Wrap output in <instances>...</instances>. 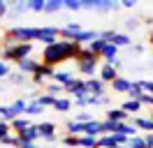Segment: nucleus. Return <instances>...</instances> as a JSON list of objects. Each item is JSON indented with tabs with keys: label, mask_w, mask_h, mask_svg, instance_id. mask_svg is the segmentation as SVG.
Listing matches in <instances>:
<instances>
[{
	"label": "nucleus",
	"mask_w": 153,
	"mask_h": 148,
	"mask_svg": "<svg viewBox=\"0 0 153 148\" xmlns=\"http://www.w3.org/2000/svg\"><path fill=\"white\" fill-rule=\"evenodd\" d=\"M76 51H79V46H76V44L65 42V39H58L56 44L42 49V63L56 70V65H63V63H67V60L76 58Z\"/></svg>",
	"instance_id": "obj_1"
},
{
	"label": "nucleus",
	"mask_w": 153,
	"mask_h": 148,
	"mask_svg": "<svg viewBox=\"0 0 153 148\" xmlns=\"http://www.w3.org/2000/svg\"><path fill=\"white\" fill-rule=\"evenodd\" d=\"M100 67V56H91V58H81L76 60V72L84 74V79H93Z\"/></svg>",
	"instance_id": "obj_2"
},
{
	"label": "nucleus",
	"mask_w": 153,
	"mask_h": 148,
	"mask_svg": "<svg viewBox=\"0 0 153 148\" xmlns=\"http://www.w3.org/2000/svg\"><path fill=\"white\" fill-rule=\"evenodd\" d=\"M58 35H60V28H56V26H39L37 28V42H42L44 46L56 44L60 39Z\"/></svg>",
	"instance_id": "obj_3"
},
{
	"label": "nucleus",
	"mask_w": 153,
	"mask_h": 148,
	"mask_svg": "<svg viewBox=\"0 0 153 148\" xmlns=\"http://www.w3.org/2000/svg\"><path fill=\"white\" fill-rule=\"evenodd\" d=\"M37 125V134H39V139L42 141H47V144H53L58 139V132H56V125L53 123H49V120H44V123H35Z\"/></svg>",
	"instance_id": "obj_4"
},
{
	"label": "nucleus",
	"mask_w": 153,
	"mask_h": 148,
	"mask_svg": "<svg viewBox=\"0 0 153 148\" xmlns=\"http://www.w3.org/2000/svg\"><path fill=\"white\" fill-rule=\"evenodd\" d=\"M65 92H70V100H81V97H88L86 81H84V79H74V81L65 88Z\"/></svg>",
	"instance_id": "obj_5"
},
{
	"label": "nucleus",
	"mask_w": 153,
	"mask_h": 148,
	"mask_svg": "<svg viewBox=\"0 0 153 148\" xmlns=\"http://www.w3.org/2000/svg\"><path fill=\"white\" fill-rule=\"evenodd\" d=\"M84 81H86L88 97H102V95H107V83H102L97 76H93V79H84Z\"/></svg>",
	"instance_id": "obj_6"
},
{
	"label": "nucleus",
	"mask_w": 153,
	"mask_h": 148,
	"mask_svg": "<svg viewBox=\"0 0 153 148\" xmlns=\"http://www.w3.org/2000/svg\"><path fill=\"white\" fill-rule=\"evenodd\" d=\"M39 65H42V60H35V58L30 56V58H23V60L16 63V72H21V74H35Z\"/></svg>",
	"instance_id": "obj_7"
},
{
	"label": "nucleus",
	"mask_w": 153,
	"mask_h": 148,
	"mask_svg": "<svg viewBox=\"0 0 153 148\" xmlns=\"http://www.w3.org/2000/svg\"><path fill=\"white\" fill-rule=\"evenodd\" d=\"M76 76H74V72H70V70H56L53 72V79L51 81L53 83H58V86H63V88H67L70 83L74 81Z\"/></svg>",
	"instance_id": "obj_8"
},
{
	"label": "nucleus",
	"mask_w": 153,
	"mask_h": 148,
	"mask_svg": "<svg viewBox=\"0 0 153 148\" xmlns=\"http://www.w3.org/2000/svg\"><path fill=\"white\" fill-rule=\"evenodd\" d=\"M132 125L139 130V134H153V120L149 116H132Z\"/></svg>",
	"instance_id": "obj_9"
},
{
	"label": "nucleus",
	"mask_w": 153,
	"mask_h": 148,
	"mask_svg": "<svg viewBox=\"0 0 153 148\" xmlns=\"http://www.w3.org/2000/svg\"><path fill=\"white\" fill-rule=\"evenodd\" d=\"M109 86H111V92H114V95H121V92H125V95H128V90H130L132 81H130V79H125V76H116Z\"/></svg>",
	"instance_id": "obj_10"
},
{
	"label": "nucleus",
	"mask_w": 153,
	"mask_h": 148,
	"mask_svg": "<svg viewBox=\"0 0 153 148\" xmlns=\"http://www.w3.org/2000/svg\"><path fill=\"white\" fill-rule=\"evenodd\" d=\"M100 60H105V65H116L118 63V49L114 44H107L100 53Z\"/></svg>",
	"instance_id": "obj_11"
},
{
	"label": "nucleus",
	"mask_w": 153,
	"mask_h": 148,
	"mask_svg": "<svg viewBox=\"0 0 153 148\" xmlns=\"http://www.w3.org/2000/svg\"><path fill=\"white\" fill-rule=\"evenodd\" d=\"M16 137H19V141H21V144H37V141H39L37 125L33 123V125H30L28 130H23V132H21V134H16Z\"/></svg>",
	"instance_id": "obj_12"
},
{
	"label": "nucleus",
	"mask_w": 153,
	"mask_h": 148,
	"mask_svg": "<svg viewBox=\"0 0 153 148\" xmlns=\"http://www.w3.org/2000/svg\"><path fill=\"white\" fill-rule=\"evenodd\" d=\"M121 7L118 2L114 0H93V9L100 12V14H109V12H116V9Z\"/></svg>",
	"instance_id": "obj_13"
},
{
	"label": "nucleus",
	"mask_w": 153,
	"mask_h": 148,
	"mask_svg": "<svg viewBox=\"0 0 153 148\" xmlns=\"http://www.w3.org/2000/svg\"><path fill=\"white\" fill-rule=\"evenodd\" d=\"M116 76H121V74H118V70H116L114 65H102V67H100V76H97V79H100L102 83H111Z\"/></svg>",
	"instance_id": "obj_14"
},
{
	"label": "nucleus",
	"mask_w": 153,
	"mask_h": 148,
	"mask_svg": "<svg viewBox=\"0 0 153 148\" xmlns=\"http://www.w3.org/2000/svg\"><path fill=\"white\" fill-rule=\"evenodd\" d=\"M107 120H111V123H130V116H128L121 107H118V109L111 107V109H107Z\"/></svg>",
	"instance_id": "obj_15"
},
{
	"label": "nucleus",
	"mask_w": 153,
	"mask_h": 148,
	"mask_svg": "<svg viewBox=\"0 0 153 148\" xmlns=\"http://www.w3.org/2000/svg\"><path fill=\"white\" fill-rule=\"evenodd\" d=\"M84 134H86V137H93V139H100L102 137V120H91V123H86Z\"/></svg>",
	"instance_id": "obj_16"
},
{
	"label": "nucleus",
	"mask_w": 153,
	"mask_h": 148,
	"mask_svg": "<svg viewBox=\"0 0 153 148\" xmlns=\"http://www.w3.org/2000/svg\"><path fill=\"white\" fill-rule=\"evenodd\" d=\"M84 130H86L84 123H76V120H67L65 123V132L70 137H84Z\"/></svg>",
	"instance_id": "obj_17"
},
{
	"label": "nucleus",
	"mask_w": 153,
	"mask_h": 148,
	"mask_svg": "<svg viewBox=\"0 0 153 148\" xmlns=\"http://www.w3.org/2000/svg\"><path fill=\"white\" fill-rule=\"evenodd\" d=\"M10 109L14 111V116L16 118H21V116H26V109H28V100L26 97H19V100H14L10 104Z\"/></svg>",
	"instance_id": "obj_18"
},
{
	"label": "nucleus",
	"mask_w": 153,
	"mask_h": 148,
	"mask_svg": "<svg viewBox=\"0 0 153 148\" xmlns=\"http://www.w3.org/2000/svg\"><path fill=\"white\" fill-rule=\"evenodd\" d=\"M121 109H123L128 116H137L144 107H142V102H137V100H125L123 104H121Z\"/></svg>",
	"instance_id": "obj_19"
},
{
	"label": "nucleus",
	"mask_w": 153,
	"mask_h": 148,
	"mask_svg": "<svg viewBox=\"0 0 153 148\" xmlns=\"http://www.w3.org/2000/svg\"><path fill=\"white\" fill-rule=\"evenodd\" d=\"M111 44L116 46V49H123V46H132V37L128 35V33H118L116 30L114 39H111Z\"/></svg>",
	"instance_id": "obj_20"
},
{
	"label": "nucleus",
	"mask_w": 153,
	"mask_h": 148,
	"mask_svg": "<svg viewBox=\"0 0 153 148\" xmlns=\"http://www.w3.org/2000/svg\"><path fill=\"white\" fill-rule=\"evenodd\" d=\"M10 125H12V132H14V134H21V132H23V130H28L33 123H30L26 116H21V118H14Z\"/></svg>",
	"instance_id": "obj_21"
},
{
	"label": "nucleus",
	"mask_w": 153,
	"mask_h": 148,
	"mask_svg": "<svg viewBox=\"0 0 153 148\" xmlns=\"http://www.w3.org/2000/svg\"><path fill=\"white\" fill-rule=\"evenodd\" d=\"M7 5H12V16H19V14H26V12H30L28 9V0H12V2H7Z\"/></svg>",
	"instance_id": "obj_22"
},
{
	"label": "nucleus",
	"mask_w": 153,
	"mask_h": 148,
	"mask_svg": "<svg viewBox=\"0 0 153 148\" xmlns=\"http://www.w3.org/2000/svg\"><path fill=\"white\" fill-rule=\"evenodd\" d=\"M70 109H72V100L70 97H58L53 102V111H58V113H67Z\"/></svg>",
	"instance_id": "obj_23"
},
{
	"label": "nucleus",
	"mask_w": 153,
	"mask_h": 148,
	"mask_svg": "<svg viewBox=\"0 0 153 148\" xmlns=\"http://www.w3.org/2000/svg\"><path fill=\"white\" fill-rule=\"evenodd\" d=\"M33 100L37 102L39 107H44V109H53V102H56V97H51V95H47V92H39V95H35Z\"/></svg>",
	"instance_id": "obj_24"
},
{
	"label": "nucleus",
	"mask_w": 153,
	"mask_h": 148,
	"mask_svg": "<svg viewBox=\"0 0 153 148\" xmlns=\"http://www.w3.org/2000/svg\"><path fill=\"white\" fill-rule=\"evenodd\" d=\"M60 9H65L63 7V0H47L44 2V14H58Z\"/></svg>",
	"instance_id": "obj_25"
},
{
	"label": "nucleus",
	"mask_w": 153,
	"mask_h": 148,
	"mask_svg": "<svg viewBox=\"0 0 153 148\" xmlns=\"http://www.w3.org/2000/svg\"><path fill=\"white\" fill-rule=\"evenodd\" d=\"M44 92H47V95H51V97H63V92H65V88H63V86H58V83H47V86H44Z\"/></svg>",
	"instance_id": "obj_26"
},
{
	"label": "nucleus",
	"mask_w": 153,
	"mask_h": 148,
	"mask_svg": "<svg viewBox=\"0 0 153 148\" xmlns=\"http://www.w3.org/2000/svg\"><path fill=\"white\" fill-rule=\"evenodd\" d=\"M142 95H144V90H142V86H139V81H132V86H130V90H128V100H142Z\"/></svg>",
	"instance_id": "obj_27"
},
{
	"label": "nucleus",
	"mask_w": 153,
	"mask_h": 148,
	"mask_svg": "<svg viewBox=\"0 0 153 148\" xmlns=\"http://www.w3.org/2000/svg\"><path fill=\"white\" fill-rule=\"evenodd\" d=\"M97 148H118L114 141V134H102L97 139Z\"/></svg>",
	"instance_id": "obj_28"
},
{
	"label": "nucleus",
	"mask_w": 153,
	"mask_h": 148,
	"mask_svg": "<svg viewBox=\"0 0 153 148\" xmlns=\"http://www.w3.org/2000/svg\"><path fill=\"white\" fill-rule=\"evenodd\" d=\"M72 120H76V123H84V125H86V123H91V120H95V113H93V111H76Z\"/></svg>",
	"instance_id": "obj_29"
},
{
	"label": "nucleus",
	"mask_w": 153,
	"mask_h": 148,
	"mask_svg": "<svg viewBox=\"0 0 153 148\" xmlns=\"http://www.w3.org/2000/svg\"><path fill=\"white\" fill-rule=\"evenodd\" d=\"M105 46H107V42H105V39H102L100 35H97V39H93V42L88 44V49H91V53L100 56V53H102V49H105Z\"/></svg>",
	"instance_id": "obj_30"
},
{
	"label": "nucleus",
	"mask_w": 153,
	"mask_h": 148,
	"mask_svg": "<svg viewBox=\"0 0 153 148\" xmlns=\"http://www.w3.org/2000/svg\"><path fill=\"white\" fill-rule=\"evenodd\" d=\"M44 107H39L35 100H28V109H26V116H39V113H44Z\"/></svg>",
	"instance_id": "obj_31"
},
{
	"label": "nucleus",
	"mask_w": 153,
	"mask_h": 148,
	"mask_svg": "<svg viewBox=\"0 0 153 148\" xmlns=\"http://www.w3.org/2000/svg\"><path fill=\"white\" fill-rule=\"evenodd\" d=\"M76 148H97V139L93 137H79V141H76Z\"/></svg>",
	"instance_id": "obj_32"
},
{
	"label": "nucleus",
	"mask_w": 153,
	"mask_h": 148,
	"mask_svg": "<svg viewBox=\"0 0 153 148\" xmlns=\"http://www.w3.org/2000/svg\"><path fill=\"white\" fill-rule=\"evenodd\" d=\"M7 79H10L12 86H23V83L28 81V76H26V74H21V72H12Z\"/></svg>",
	"instance_id": "obj_33"
},
{
	"label": "nucleus",
	"mask_w": 153,
	"mask_h": 148,
	"mask_svg": "<svg viewBox=\"0 0 153 148\" xmlns=\"http://www.w3.org/2000/svg\"><path fill=\"white\" fill-rule=\"evenodd\" d=\"M139 26H142V21H139V18H125V23H123L125 30H123V33H128V35H130V30L134 33V30H137Z\"/></svg>",
	"instance_id": "obj_34"
},
{
	"label": "nucleus",
	"mask_w": 153,
	"mask_h": 148,
	"mask_svg": "<svg viewBox=\"0 0 153 148\" xmlns=\"http://www.w3.org/2000/svg\"><path fill=\"white\" fill-rule=\"evenodd\" d=\"M0 146H12V148H19V146H21V141H19V137H16L14 132H12L10 137H5L2 141H0Z\"/></svg>",
	"instance_id": "obj_35"
},
{
	"label": "nucleus",
	"mask_w": 153,
	"mask_h": 148,
	"mask_svg": "<svg viewBox=\"0 0 153 148\" xmlns=\"http://www.w3.org/2000/svg\"><path fill=\"white\" fill-rule=\"evenodd\" d=\"M109 104V95H102V97H88V107H107Z\"/></svg>",
	"instance_id": "obj_36"
},
{
	"label": "nucleus",
	"mask_w": 153,
	"mask_h": 148,
	"mask_svg": "<svg viewBox=\"0 0 153 148\" xmlns=\"http://www.w3.org/2000/svg\"><path fill=\"white\" fill-rule=\"evenodd\" d=\"M128 146H130V148H146V139H144V134L132 137L130 141H128Z\"/></svg>",
	"instance_id": "obj_37"
},
{
	"label": "nucleus",
	"mask_w": 153,
	"mask_h": 148,
	"mask_svg": "<svg viewBox=\"0 0 153 148\" xmlns=\"http://www.w3.org/2000/svg\"><path fill=\"white\" fill-rule=\"evenodd\" d=\"M116 127H118V123H111V120H102V134H116Z\"/></svg>",
	"instance_id": "obj_38"
},
{
	"label": "nucleus",
	"mask_w": 153,
	"mask_h": 148,
	"mask_svg": "<svg viewBox=\"0 0 153 148\" xmlns=\"http://www.w3.org/2000/svg\"><path fill=\"white\" fill-rule=\"evenodd\" d=\"M63 7L70 9V12H79V9H84V7H81V0H63Z\"/></svg>",
	"instance_id": "obj_39"
},
{
	"label": "nucleus",
	"mask_w": 153,
	"mask_h": 148,
	"mask_svg": "<svg viewBox=\"0 0 153 148\" xmlns=\"http://www.w3.org/2000/svg\"><path fill=\"white\" fill-rule=\"evenodd\" d=\"M44 2L47 0H28V9L30 12H44Z\"/></svg>",
	"instance_id": "obj_40"
},
{
	"label": "nucleus",
	"mask_w": 153,
	"mask_h": 148,
	"mask_svg": "<svg viewBox=\"0 0 153 148\" xmlns=\"http://www.w3.org/2000/svg\"><path fill=\"white\" fill-rule=\"evenodd\" d=\"M10 134H12V125L5 123V120H0V141H2L5 137H10Z\"/></svg>",
	"instance_id": "obj_41"
},
{
	"label": "nucleus",
	"mask_w": 153,
	"mask_h": 148,
	"mask_svg": "<svg viewBox=\"0 0 153 148\" xmlns=\"http://www.w3.org/2000/svg\"><path fill=\"white\" fill-rule=\"evenodd\" d=\"M58 141H63V146L76 148V141H79V137H70V134H65V137H63V139H58Z\"/></svg>",
	"instance_id": "obj_42"
},
{
	"label": "nucleus",
	"mask_w": 153,
	"mask_h": 148,
	"mask_svg": "<svg viewBox=\"0 0 153 148\" xmlns=\"http://www.w3.org/2000/svg\"><path fill=\"white\" fill-rule=\"evenodd\" d=\"M10 74H12L10 65H7V63H2V60H0V81H5V79H7Z\"/></svg>",
	"instance_id": "obj_43"
},
{
	"label": "nucleus",
	"mask_w": 153,
	"mask_h": 148,
	"mask_svg": "<svg viewBox=\"0 0 153 148\" xmlns=\"http://www.w3.org/2000/svg\"><path fill=\"white\" fill-rule=\"evenodd\" d=\"M139 86H142V90L146 92V95H153V81H149V79H142V81H139Z\"/></svg>",
	"instance_id": "obj_44"
},
{
	"label": "nucleus",
	"mask_w": 153,
	"mask_h": 148,
	"mask_svg": "<svg viewBox=\"0 0 153 148\" xmlns=\"http://www.w3.org/2000/svg\"><path fill=\"white\" fill-rule=\"evenodd\" d=\"M7 14H10V5H7L5 0H0V21L7 16Z\"/></svg>",
	"instance_id": "obj_45"
},
{
	"label": "nucleus",
	"mask_w": 153,
	"mask_h": 148,
	"mask_svg": "<svg viewBox=\"0 0 153 148\" xmlns=\"http://www.w3.org/2000/svg\"><path fill=\"white\" fill-rule=\"evenodd\" d=\"M134 5H137V0H121V7H125V9H132Z\"/></svg>",
	"instance_id": "obj_46"
},
{
	"label": "nucleus",
	"mask_w": 153,
	"mask_h": 148,
	"mask_svg": "<svg viewBox=\"0 0 153 148\" xmlns=\"http://www.w3.org/2000/svg\"><path fill=\"white\" fill-rule=\"evenodd\" d=\"M144 139H146V148H153V134H144Z\"/></svg>",
	"instance_id": "obj_47"
},
{
	"label": "nucleus",
	"mask_w": 153,
	"mask_h": 148,
	"mask_svg": "<svg viewBox=\"0 0 153 148\" xmlns=\"http://www.w3.org/2000/svg\"><path fill=\"white\" fill-rule=\"evenodd\" d=\"M19 148H42V146H37V144H21Z\"/></svg>",
	"instance_id": "obj_48"
},
{
	"label": "nucleus",
	"mask_w": 153,
	"mask_h": 148,
	"mask_svg": "<svg viewBox=\"0 0 153 148\" xmlns=\"http://www.w3.org/2000/svg\"><path fill=\"white\" fill-rule=\"evenodd\" d=\"M149 42H151V44H153V28H151V30H149Z\"/></svg>",
	"instance_id": "obj_49"
},
{
	"label": "nucleus",
	"mask_w": 153,
	"mask_h": 148,
	"mask_svg": "<svg viewBox=\"0 0 153 148\" xmlns=\"http://www.w3.org/2000/svg\"><path fill=\"white\" fill-rule=\"evenodd\" d=\"M149 118H151V120H153V109H151V111H149Z\"/></svg>",
	"instance_id": "obj_50"
},
{
	"label": "nucleus",
	"mask_w": 153,
	"mask_h": 148,
	"mask_svg": "<svg viewBox=\"0 0 153 148\" xmlns=\"http://www.w3.org/2000/svg\"><path fill=\"white\" fill-rule=\"evenodd\" d=\"M151 109H153V102H151Z\"/></svg>",
	"instance_id": "obj_51"
},
{
	"label": "nucleus",
	"mask_w": 153,
	"mask_h": 148,
	"mask_svg": "<svg viewBox=\"0 0 153 148\" xmlns=\"http://www.w3.org/2000/svg\"><path fill=\"white\" fill-rule=\"evenodd\" d=\"M47 148H53V146H47Z\"/></svg>",
	"instance_id": "obj_52"
}]
</instances>
